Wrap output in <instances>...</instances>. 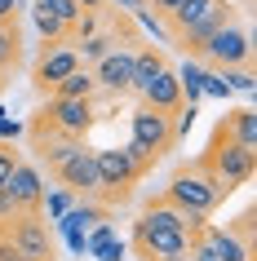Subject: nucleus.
<instances>
[{
    "instance_id": "obj_9",
    "label": "nucleus",
    "mask_w": 257,
    "mask_h": 261,
    "mask_svg": "<svg viewBox=\"0 0 257 261\" xmlns=\"http://www.w3.org/2000/svg\"><path fill=\"white\" fill-rule=\"evenodd\" d=\"M76 67H84L80 62V54H76V40L71 36H62V40H44V54H40V62H36V89H54L67 71H76Z\"/></svg>"
},
{
    "instance_id": "obj_7",
    "label": "nucleus",
    "mask_w": 257,
    "mask_h": 261,
    "mask_svg": "<svg viewBox=\"0 0 257 261\" xmlns=\"http://www.w3.org/2000/svg\"><path fill=\"white\" fill-rule=\"evenodd\" d=\"M129 128H133V138H129V142H133L137 151H147L151 160H164V155L177 146V138H173V115H169V111L147 107V102L129 115Z\"/></svg>"
},
{
    "instance_id": "obj_29",
    "label": "nucleus",
    "mask_w": 257,
    "mask_h": 261,
    "mask_svg": "<svg viewBox=\"0 0 257 261\" xmlns=\"http://www.w3.org/2000/svg\"><path fill=\"white\" fill-rule=\"evenodd\" d=\"M18 133H22V124H18V120H5V115H0V142H14Z\"/></svg>"
},
{
    "instance_id": "obj_5",
    "label": "nucleus",
    "mask_w": 257,
    "mask_h": 261,
    "mask_svg": "<svg viewBox=\"0 0 257 261\" xmlns=\"http://www.w3.org/2000/svg\"><path fill=\"white\" fill-rule=\"evenodd\" d=\"M133 252L142 261L147 257H186L191 252V234L177 230V226H169L164 217H155L147 208V213L133 221Z\"/></svg>"
},
{
    "instance_id": "obj_27",
    "label": "nucleus",
    "mask_w": 257,
    "mask_h": 261,
    "mask_svg": "<svg viewBox=\"0 0 257 261\" xmlns=\"http://www.w3.org/2000/svg\"><path fill=\"white\" fill-rule=\"evenodd\" d=\"M0 261H36V257H22V252H18V248L9 244V239L0 234Z\"/></svg>"
},
{
    "instance_id": "obj_14",
    "label": "nucleus",
    "mask_w": 257,
    "mask_h": 261,
    "mask_svg": "<svg viewBox=\"0 0 257 261\" xmlns=\"http://www.w3.org/2000/svg\"><path fill=\"white\" fill-rule=\"evenodd\" d=\"M226 18H235V14H230V5H226V0H217V5L200 18V22H195V27H186L182 36H177V44H182V49H186V54L195 58V54H200V44L208 40V36H213V31L222 27V22H226Z\"/></svg>"
},
{
    "instance_id": "obj_12",
    "label": "nucleus",
    "mask_w": 257,
    "mask_h": 261,
    "mask_svg": "<svg viewBox=\"0 0 257 261\" xmlns=\"http://www.w3.org/2000/svg\"><path fill=\"white\" fill-rule=\"evenodd\" d=\"M5 191H9V199L18 204V213H40L44 204V177H40V168H31L18 160L14 173L5 177Z\"/></svg>"
},
{
    "instance_id": "obj_25",
    "label": "nucleus",
    "mask_w": 257,
    "mask_h": 261,
    "mask_svg": "<svg viewBox=\"0 0 257 261\" xmlns=\"http://www.w3.org/2000/svg\"><path fill=\"white\" fill-rule=\"evenodd\" d=\"M200 89H204V93H208V97H222V102H226V97H230L226 80H222V75H208V71H204V75H200Z\"/></svg>"
},
{
    "instance_id": "obj_28",
    "label": "nucleus",
    "mask_w": 257,
    "mask_h": 261,
    "mask_svg": "<svg viewBox=\"0 0 257 261\" xmlns=\"http://www.w3.org/2000/svg\"><path fill=\"white\" fill-rule=\"evenodd\" d=\"M14 213H18V204H14V199H9V191L0 186V226H5V221L14 217Z\"/></svg>"
},
{
    "instance_id": "obj_3",
    "label": "nucleus",
    "mask_w": 257,
    "mask_h": 261,
    "mask_svg": "<svg viewBox=\"0 0 257 261\" xmlns=\"http://www.w3.org/2000/svg\"><path fill=\"white\" fill-rule=\"evenodd\" d=\"M94 128V97H49L40 107V115L31 120L36 142L44 138H84Z\"/></svg>"
},
{
    "instance_id": "obj_23",
    "label": "nucleus",
    "mask_w": 257,
    "mask_h": 261,
    "mask_svg": "<svg viewBox=\"0 0 257 261\" xmlns=\"http://www.w3.org/2000/svg\"><path fill=\"white\" fill-rule=\"evenodd\" d=\"M222 80H226L230 93H253V71H248V67H230Z\"/></svg>"
},
{
    "instance_id": "obj_18",
    "label": "nucleus",
    "mask_w": 257,
    "mask_h": 261,
    "mask_svg": "<svg viewBox=\"0 0 257 261\" xmlns=\"http://www.w3.org/2000/svg\"><path fill=\"white\" fill-rule=\"evenodd\" d=\"M169 62H164V54L155 49V44H147V49H133V89H142V84L155 75V71H164Z\"/></svg>"
},
{
    "instance_id": "obj_26",
    "label": "nucleus",
    "mask_w": 257,
    "mask_h": 261,
    "mask_svg": "<svg viewBox=\"0 0 257 261\" xmlns=\"http://www.w3.org/2000/svg\"><path fill=\"white\" fill-rule=\"evenodd\" d=\"M14 164H18V151L9 146V142H0V186H5V177L14 173Z\"/></svg>"
},
{
    "instance_id": "obj_16",
    "label": "nucleus",
    "mask_w": 257,
    "mask_h": 261,
    "mask_svg": "<svg viewBox=\"0 0 257 261\" xmlns=\"http://www.w3.org/2000/svg\"><path fill=\"white\" fill-rule=\"evenodd\" d=\"M54 93L58 97H94L98 93V80H94V71H89V67H76V71H67V75L54 84Z\"/></svg>"
},
{
    "instance_id": "obj_6",
    "label": "nucleus",
    "mask_w": 257,
    "mask_h": 261,
    "mask_svg": "<svg viewBox=\"0 0 257 261\" xmlns=\"http://www.w3.org/2000/svg\"><path fill=\"white\" fill-rule=\"evenodd\" d=\"M195 58L213 62V67H222V71L248 67V62H253V36H248V27H240L235 18H226V22L200 44V54H195Z\"/></svg>"
},
{
    "instance_id": "obj_31",
    "label": "nucleus",
    "mask_w": 257,
    "mask_h": 261,
    "mask_svg": "<svg viewBox=\"0 0 257 261\" xmlns=\"http://www.w3.org/2000/svg\"><path fill=\"white\" fill-rule=\"evenodd\" d=\"M0 18H18V0H0Z\"/></svg>"
},
{
    "instance_id": "obj_17",
    "label": "nucleus",
    "mask_w": 257,
    "mask_h": 261,
    "mask_svg": "<svg viewBox=\"0 0 257 261\" xmlns=\"http://www.w3.org/2000/svg\"><path fill=\"white\" fill-rule=\"evenodd\" d=\"M213 5H217V0H182L173 14H164V22L173 27V36H182V31H186V27H195V22H200V18L208 14Z\"/></svg>"
},
{
    "instance_id": "obj_13",
    "label": "nucleus",
    "mask_w": 257,
    "mask_h": 261,
    "mask_svg": "<svg viewBox=\"0 0 257 261\" xmlns=\"http://www.w3.org/2000/svg\"><path fill=\"white\" fill-rule=\"evenodd\" d=\"M137 97H142V102H147V107H155V111H169V115H173L177 107H182V84H177V71H155V75H151L147 84H142V89H133Z\"/></svg>"
},
{
    "instance_id": "obj_15",
    "label": "nucleus",
    "mask_w": 257,
    "mask_h": 261,
    "mask_svg": "<svg viewBox=\"0 0 257 261\" xmlns=\"http://www.w3.org/2000/svg\"><path fill=\"white\" fill-rule=\"evenodd\" d=\"M222 128H226V138H230V142H240V146L257 151V111H248V107H240V111H226Z\"/></svg>"
},
{
    "instance_id": "obj_33",
    "label": "nucleus",
    "mask_w": 257,
    "mask_h": 261,
    "mask_svg": "<svg viewBox=\"0 0 257 261\" xmlns=\"http://www.w3.org/2000/svg\"><path fill=\"white\" fill-rule=\"evenodd\" d=\"M80 9H102V0H76Z\"/></svg>"
},
{
    "instance_id": "obj_19",
    "label": "nucleus",
    "mask_w": 257,
    "mask_h": 261,
    "mask_svg": "<svg viewBox=\"0 0 257 261\" xmlns=\"http://www.w3.org/2000/svg\"><path fill=\"white\" fill-rule=\"evenodd\" d=\"M18 62H22V44H18V18H14L0 27V75H9Z\"/></svg>"
},
{
    "instance_id": "obj_24",
    "label": "nucleus",
    "mask_w": 257,
    "mask_h": 261,
    "mask_svg": "<svg viewBox=\"0 0 257 261\" xmlns=\"http://www.w3.org/2000/svg\"><path fill=\"white\" fill-rule=\"evenodd\" d=\"M40 208H49V217H62V213H67V208H71V191H67V186H62V191H44V204Z\"/></svg>"
},
{
    "instance_id": "obj_30",
    "label": "nucleus",
    "mask_w": 257,
    "mask_h": 261,
    "mask_svg": "<svg viewBox=\"0 0 257 261\" xmlns=\"http://www.w3.org/2000/svg\"><path fill=\"white\" fill-rule=\"evenodd\" d=\"M147 5H151V9H155V14H173V9H177V5H182V0H147Z\"/></svg>"
},
{
    "instance_id": "obj_20",
    "label": "nucleus",
    "mask_w": 257,
    "mask_h": 261,
    "mask_svg": "<svg viewBox=\"0 0 257 261\" xmlns=\"http://www.w3.org/2000/svg\"><path fill=\"white\" fill-rule=\"evenodd\" d=\"M111 49H115V36H102V31H94V36L76 40V54H80V62H98V58L111 54Z\"/></svg>"
},
{
    "instance_id": "obj_2",
    "label": "nucleus",
    "mask_w": 257,
    "mask_h": 261,
    "mask_svg": "<svg viewBox=\"0 0 257 261\" xmlns=\"http://www.w3.org/2000/svg\"><path fill=\"white\" fill-rule=\"evenodd\" d=\"M164 199L169 204H177L182 213H191V217H208L222 199H226V191L217 186V177L204 168V160H195V164L177 168L173 181H169V191H164Z\"/></svg>"
},
{
    "instance_id": "obj_22",
    "label": "nucleus",
    "mask_w": 257,
    "mask_h": 261,
    "mask_svg": "<svg viewBox=\"0 0 257 261\" xmlns=\"http://www.w3.org/2000/svg\"><path fill=\"white\" fill-rule=\"evenodd\" d=\"M36 31H40L44 40H62V36H67V27H62L54 14H44L40 5H36Z\"/></svg>"
},
{
    "instance_id": "obj_11",
    "label": "nucleus",
    "mask_w": 257,
    "mask_h": 261,
    "mask_svg": "<svg viewBox=\"0 0 257 261\" xmlns=\"http://www.w3.org/2000/svg\"><path fill=\"white\" fill-rule=\"evenodd\" d=\"M94 80L98 89H107L111 97L133 93V49H111L94 62Z\"/></svg>"
},
{
    "instance_id": "obj_32",
    "label": "nucleus",
    "mask_w": 257,
    "mask_h": 261,
    "mask_svg": "<svg viewBox=\"0 0 257 261\" xmlns=\"http://www.w3.org/2000/svg\"><path fill=\"white\" fill-rule=\"evenodd\" d=\"M115 5H124V9H133V14H137V9H147V0H115Z\"/></svg>"
},
{
    "instance_id": "obj_8",
    "label": "nucleus",
    "mask_w": 257,
    "mask_h": 261,
    "mask_svg": "<svg viewBox=\"0 0 257 261\" xmlns=\"http://www.w3.org/2000/svg\"><path fill=\"white\" fill-rule=\"evenodd\" d=\"M5 239H9L22 257L54 261V252H49V226H44L40 213H14V217L5 221Z\"/></svg>"
},
{
    "instance_id": "obj_1",
    "label": "nucleus",
    "mask_w": 257,
    "mask_h": 261,
    "mask_svg": "<svg viewBox=\"0 0 257 261\" xmlns=\"http://www.w3.org/2000/svg\"><path fill=\"white\" fill-rule=\"evenodd\" d=\"M94 160H98V181H102L94 199H102V204H124V199L133 195V186L155 168V160H151L147 151H137L133 142H129V146L94 151Z\"/></svg>"
},
{
    "instance_id": "obj_10",
    "label": "nucleus",
    "mask_w": 257,
    "mask_h": 261,
    "mask_svg": "<svg viewBox=\"0 0 257 261\" xmlns=\"http://www.w3.org/2000/svg\"><path fill=\"white\" fill-rule=\"evenodd\" d=\"M54 173H58V181H62L71 195H84V199H94L98 186H102V181H98V160H94V151H89V146H80L76 155H67Z\"/></svg>"
},
{
    "instance_id": "obj_21",
    "label": "nucleus",
    "mask_w": 257,
    "mask_h": 261,
    "mask_svg": "<svg viewBox=\"0 0 257 261\" xmlns=\"http://www.w3.org/2000/svg\"><path fill=\"white\" fill-rule=\"evenodd\" d=\"M40 9H44V14H54L67 31H71V22L80 18V5H76V0H40Z\"/></svg>"
},
{
    "instance_id": "obj_4",
    "label": "nucleus",
    "mask_w": 257,
    "mask_h": 261,
    "mask_svg": "<svg viewBox=\"0 0 257 261\" xmlns=\"http://www.w3.org/2000/svg\"><path fill=\"white\" fill-rule=\"evenodd\" d=\"M200 160H204V168L217 177V186H222L226 195L235 191V186H244V181L253 177V168H257V151H248V146H240V142H230L222 124L213 128V142H208V151H204Z\"/></svg>"
}]
</instances>
